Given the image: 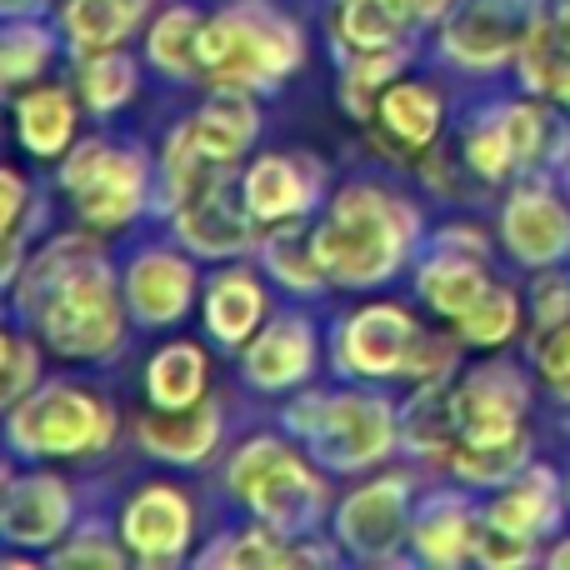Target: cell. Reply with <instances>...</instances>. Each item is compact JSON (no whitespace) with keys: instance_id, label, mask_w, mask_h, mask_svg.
<instances>
[{"instance_id":"obj_39","label":"cell","mask_w":570,"mask_h":570,"mask_svg":"<svg viewBox=\"0 0 570 570\" xmlns=\"http://www.w3.org/2000/svg\"><path fill=\"white\" fill-rule=\"evenodd\" d=\"M50 56H56V36L40 26V16L10 20L6 26V86L10 90L30 86V80L50 66Z\"/></svg>"},{"instance_id":"obj_47","label":"cell","mask_w":570,"mask_h":570,"mask_svg":"<svg viewBox=\"0 0 570 570\" xmlns=\"http://www.w3.org/2000/svg\"><path fill=\"white\" fill-rule=\"evenodd\" d=\"M546 566H556V570H570V535H566V541H556L551 551H546Z\"/></svg>"},{"instance_id":"obj_4","label":"cell","mask_w":570,"mask_h":570,"mask_svg":"<svg viewBox=\"0 0 570 570\" xmlns=\"http://www.w3.org/2000/svg\"><path fill=\"white\" fill-rule=\"evenodd\" d=\"M230 501H240L256 521L285 535H315V521L331 505L325 475L281 435H250L226 465Z\"/></svg>"},{"instance_id":"obj_22","label":"cell","mask_w":570,"mask_h":570,"mask_svg":"<svg viewBox=\"0 0 570 570\" xmlns=\"http://www.w3.org/2000/svg\"><path fill=\"white\" fill-rule=\"evenodd\" d=\"M561 481H556V471H546V465H525L515 481L501 485V495H495L491 505H485V515L491 521H501L505 531L515 535H531V541H541V535H551L556 525H561Z\"/></svg>"},{"instance_id":"obj_26","label":"cell","mask_w":570,"mask_h":570,"mask_svg":"<svg viewBox=\"0 0 570 570\" xmlns=\"http://www.w3.org/2000/svg\"><path fill=\"white\" fill-rule=\"evenodd\" d=\"M375 120H381L385 136H391L401 150H425L441 140L445 106L431 86H421V80H391V86L381 90Z\"/></svg>"},{"instance_id":"obj_33","label":"cell","mask_w":570,"mask_h":570,"mask_svg":"<svg viewBox=\"0 0 570 570\" xmlns=\"http://www.w3.org/2000/svg\"><path fill=\"white\" fill-rule=\"evenodd\" d=\"M421 20L415 0H335V36L345 50H385L405 36V26Z\"/></svg>"},{"instance_id":"obj_45","label":"cell","mask_w":570,"mask_h":570,"mask_svg":"<svg viewBox=\"0 0 570 570\" xmlns=\"http://www.w3.org/2000/svg\"><path fill=\"white\" fill-rule=\"evenodd\" d=\"M531 321H535V331H551V325L570 321V276H561L556 266L535 271V281H531Z\"/></svg>"},{"instance_id":"obj_29","label":"cell","mask_w":570,"mask_h":570,"mask_svg":"<svg viewBox=\"0 0 570 570\" xmlns=\"http://www.w3.org/2000/svg\"><path fill=\"white\" fill-rule=\"evenodd\" d=\"M16 130L30 156L50 160L76 146V100L60 86H36L16 100Z\"/></svg>"},{"instance_id":"obj_27","label":"cell","mask_w":570,"mask_h":570,"mask_svg":"<svg viewBox=\"0 0 570 570\" xmlns=\"http://www.w3.org/2000/svg\"><path fill=\"white\" fill-rule=\"evenodd\" d=\"M495 116H501L505 140H511L515 176L535 166H561V160H570V130L546 106H535V100H505V106H495Z\"/></svg>"},{"instance_id":"obj_46","label":"cell","mask_w":570,"mask_h":570,"mask_svg":"<svg viewBox=\"0 0 570 570\" xmlns=\"http://www.w3.org/2000/svg\"><path fill=\"white\" fill-rule=\"evenodd\" d=\"M6 6V20H30V16H46L50 0H0Z\"/></svg>"},{"instance_id":"obj_44","label":"cell","mask_w":570,"mask_h":570,"mask_svg":"<svg viewBox=\"0 0 570 570\" xmlns=\"http://www.w3.org/2000/svg\"><path fill=\"white\" fill-rule=\"evenodd\" d=\"M535 371L556 391V401L570 405V321L535 335Z\"/></svg>"},{"instance_id":"obj_48","label":"cell","mask_w":570,"mask_h":570,"mask_svg":"<svg viewBox=\"0 0 570 570\" xmlns=\"http://www.w3.org/2000/svg\"><path fill=\"white\" fill-rule=\"evenodd\" d=\"M566 501H570V475H566Z\"/></svg>"},{"instance_id":"obj_30","label":"cell","mask_w":570,"mask_h":570,"mask_svg":"<svg viewBox=\"0 0 570 570\" xmlns=\"http://www.w3.org/2000/svg\"><path fill=\"white\" fill-rule=\"evenodd\" d=\"M401 441L415 455L451 465V451L461 445V421H455V391H441V381H425L401 411Z\"/></svg>"},{"instance_id":"obj_25","label":"cell","mask_w":570,"mask_h":570,"mask_svg":"<svg viewBox=\"0 0 570 570\" xmlns=\"http://www.w3.org/2000/svg\"><path fill=\"white\" fill-rule=\"evenodd\" d=\"M210 385V355L196 341H170L146 361V395L160 411H186L206 401Z\"/></svg>"},{"instance_id":"obj_16","label":"cell","mask_w":570,"mask_h":570,"mask_svg":"<svg viewBox=\"0 0 570 570\" xmlns=\"http://www.w3.org/2000/svg\"><path fill=\"white\" fill-rule=\"evenodd\" d=\"M120 291L140 325H176L196 305V261L176 246H146L126 266Z\"/></svg>"},{"instance_id":"obj_3","label":"cell","mask_w":570,"mask_h":570,"mask_svg":"<svg viewBox=\"0 0 570 570\" xmlns=\"http://www.w3.org/2000/svg\"><path fill=\"white\" fill-rule=\"evenodd\" d=\"M301 50L305 40L291 16L266 0H236L200 26V76L210 86L261 96L301 66Z\"/></svg>"},{"instance_id":"obj_38","label":"cell","mask_w":570,"mask_h":570,"mask_svg":"<svg viewBox=\"0 0 570 570\" xmlns=\"http://www.w3.org/2000/svg\"><path fill=\"white\" fill-rule=\"evenodd\" d=\"M405 66V50L401 46H385V50H355V60L345 66L341 76V100L351 116L371 120L375 106H381V90L391 86L395 76H401Z\"/></svg>"},{"instance_id":"obj_32","label":"cell","mask_w":570,"mask_h":570,"mask_svg":"<svg viewBox=\"0 0 570 570\" xmlns=\"http://www.w3.org/2000/svg\"><path fill=\"white\" fill-rule=\"evenodd\" d=\"M146 16V0H66L60 30L76 46V56L90 50H116Z\"/></svg>"},{"instance_id":"obj_20","label":"cell","mask_w":570,"mask_h":570,"mask_svg":"<svg viewBox=\"0 0 570 570\" xmlns=\"http://www.w3.org/2000/svg\"><path fill=\"white\" fill-rule=\"evenodd\" d=\"M515 66H521L525 90L561 100L570 110V0H551V10L531 16Z\"/></svg>"},{"instance_id":"obj_5","label":"cell","mask_w":570,"mask_h":570,"mask_svg":"<svg viewBox=\"0 0 570 570\" xmlns=\"http://www.w3.org/2000/svg\"><path fill=\"white\" fill-rule=\"evenodd\" d=\"M285 425L331 471H371L401 441V411L371 391H311L285 411Z\"/></svg>"},{"instance_id":"obj_2","label":"cell","mask_w":570,"mask_h":570,"mask_svg":"<svg viewBox=\"0 0 570 570\" xmlns=\"http://www.w3.org/2000/svg\"><path fill=\"white\" fill-rule=\"evenodd\" d=\"M415 236H421V216L411 200L391 196L381 186H345L315 220V250L325 261L331 285H371L391 281L405 266Z\"/></svg>"},{"instance_id":"obj_37","label":"cell","mask_w":570,"mask_h":570,"mask_svg":"<svg viewBox=\"0 0 570 570\" xmlns=\"http://www.w3.org/2000/svg\"><path fill=\"white\" fill-rule=\"evenodd\" d=\"M80 100H86L96 116H110V110L130 106V96H136V66H130L126 50H90V56H80Z\"/></svg>"},{"instance_id":"obj_6","label":"cell","mask_w":570,"mask_h":570,"mask_svg":"<svg viewBox=\"0 0 570 570\" xmlns=\"http://www.w3.org/2000/svg\"><path fill=\"white\" fill-rule=\"evenodd\" d=\"M10 451L30 461H60V455H96L116 441V411L70 381L36 385L26 401L6 415Z\"/></svg>"},{"instance_id":"obj_43","label":"cell","mask_w":570,"mask_h":570,"mask_svg":"<svg viewBox=\"0 0 570 570\" xmlns=\"http://www.w3.org/2000/svg\"><path fill=\"white\" fill-rule=\"evenodd\" d=\"M40 385V345L20 331H6V411Z\"/></svg>"},{"instance_id":"obj_21","label":"cell","mask_w":570,"mask_h":570,"mask_svg":"<svg viewBox=\"0 0 570 570\" xmlns=\"http://www.w3.org/2000/svg\"><path fill=\"white\" fill-rule=\"evenodd\" d=\"M491 285L495 281L485 276L481 250H471V246L455 250V246H445V240L421 261V271H415V291H421V301L431 305L435 315H445V321H461Z\"/></svg>"},{"instance_id":"obj_18","label":"cell","mask_w":570,"mask_h":570,"mask_svg":"<svg viewBox=\"0 0 570 570\" xmlns=\"http://www.w3.org/2000/svg\"><path fill=\"white\" fill-rule=\"evenodd\" d=\"M315 365V331L301 315H276L261 335L246 341V381L256 391H291L311 381Z\"/></svg>"},{"instance_id":"obj_42","label":"cell","mask_w":570,"mask_h":570,"mask_svg":"<svg viewBox=\"0 0 570 570\" xmlns=\"http://www.w3.org/2000/svg\"><path fill=\"white\" fill-rule=\"evenodd\" d=\"M126 556H130V546H116V535H106L100 525H86V531H76V541H66V546H56L50 551V561L56 566H76V570H86V566H96V570H120L126 566Z\"/></svg>"},{"instance_id":"obj_8","label":"cell","mask_w":570,"mask_h":570,"mask_svg":"<svg viewBox=\"0 0 570 570\" xmlns=\"http://www.w3.org/2000/svg\"><path fill=\"white\" fill-rule=\"evenodd\" d=\"M525 30V0H455L441 16V56L461 70H501L521 56Z\"/></svg>"},{"instance_id":"obj_14","label":"cell","mask_w":570,"mask_h":570,"mask_svg":"<svg viewBox=\"0 0 570 570\" xmlns=\"http://www.w3.org/2000/svg\"><path fill=\"white\" fill-rule=\"evenodd\" d=\"M76 495L60 475H6V501H0V535L16 551H56L70 531Z\"/></svg>"},{"instance_id":"obj_23","label":"cell","mask_w":570,"mask_h":570,"mask_svg":"<svg viewBox=\"0 0 570 570\" xmlns=\"http://www.w3.org/2000/svg\"><path fill=\"white\" fill-rule=\"evenodd\" d=\"M266 321V285L256 271L230 266L206 285V331L220 345H246Z\"/></svg>"},{"instance_id":"obj_13","label":"cell","mask_w":570,"mask_h":570,"mask_svg":"<svg viewBox=\"0 0 570 570\" xmlns=\"http://www.w3.org/2000/svg\"><path fill=\"white\" fill-rule=\"evenodd\" d=\"M190 525H196V505L186 501V491L150 481L120 511V541L140 566H176L190 546Z\"/></svg>"},{"instance_id":"obj_36","label":"cell","mask_w":570,"mask_h":570,"mask_svg":"<svg viewBox=\"0 0 570 570\" xmlns=\"http://www.w3.org/2000/svg\"><path fill=\"white\" fill-rule=\"evenodd\" d=\"M521 321H525L521 295H515L511 285H491V291H485L481 301H475L471 311L461 315V321H455V331H461L465 345L501 351L505 341H515V335H521Z\"/></svg>"},{"instance_id":"obj_35","label":"cell","mask_w":570,"mask_h":570,"mask_svg":"<svg viewBox=\"0 0 570 570\" xmlns=\"http://www.w3.org/2000/svg\"><path fill=\"white\" fill-rule=\"evenodd\" d=\"M525 465H531V441H525V431L511 435V441H461L451 451V471L461 475L465 485H481V491H501Z\"/></svg>"},{"instance_id":"obj_15","label":"cell","mask_w":570,"mask_h":570,"mask_svg":"<svg viewBox=\"0 0 570 570\" xmlns=\"http://www.w3.org/2000/svg\"><path fill=\"white\" fill-rule=\"evenodd\" d=\"M501 240H505V250L531 271H546V266H556V261H566L570 256L566 200L556 196L551 186H541V180L515 186L501 210Z\"/></svg>"},{"instance_id":"obj_17","label":"cell","mask_w":570,"mask_h":570,"mask_svg":"<svg viewBox=\"0 0 570 570\" xmlns=\"http://www.w3.org/2000/svg\"><path fill=\"white\" fill-rule=\"evenodd\" d=\"M321 196V166H305L295 156H256L250 170L240 176V200L256 216V226H285L311 210Z\"/></svg>"},{"instance_id":"obj_41","label":"cell","mask_w":570,"mask_h":570,"mask_svg":"<svg viewBox=\"0 0 570 570\" xmlns=\"http://www.w3.org/2000/svg\"><path fill=\"white\" fill-rule=\"evenodd\" d=\"M475 561L491 566V570L531 566L535 561V541H531V535L505 531L501 521H491V515L481 511V521H475Z\"/></svg>"},{"instance_id":"obj_28","label":"cell","mask_w":570,"mask_h":570,"mask_svg":"<svg viewBox=\"0 0 570 570\" xmlns=\"http://www.w3.org/2000/svg\"><path fill=\"white\" fill-rule=\"evenodd\" d=\"M305 535H285L276 525L256 521L246 531H230L210 546L200 561L206 566H236V570H261V566H301V561H331L321 546H301Z\"/></svg>"},{"instance_id":"obj_11","label":"cell","mask_w":570,"mask_h":570,"mask_svg":"<svg viewBox=\"0 0 570 570\" xmlns=\"http://www.w3.org/2000/svg\"><path fill=\"white\" fill-rule=\"evenodd\" d=\"M170 226H176V240L196 261H240L256 246V216L246 210V200L240 206L230 200L226 180L180 196L170 206Z\"/></svg>"},{"instance_id":"obj_10","label":"cell","mask_w":570,"mask_h":570,"mask_svg":"<svg viewBox=\"0 0 570 570\" xmlns=\"http://www.w3.org/2000/svg\"><path fill=\"white\" fill-rule=\"evenodd\" d=\"M411 481L405 475H375L361 491L335 505V541L361 561H385L411 535Z\"/></svg>"},{"instance_id":"obj_1","label":"cell","mask_w":570,"mask_h":570,"mask_svg":"<svg viewBox=\"0 0 570 570\" xmlns=\"http://www.w3.org/2000/svg\"><path fill=\"white\" fill-rule=\"evenodd\" d=\"M16 305L66 361H106L126 341V291H116V271L86 236L36 250L26 281H16Z\"/></svg>"},{"instance_id":"obj_12","label":"cell","mask_w":570,"mask_h":570,"mask_svg":"<svg viewBox=\"0 0 570 570\" xmlns=\"http://www.w3.org/2000/svg\"><path fill=\"white\" fill-rule=\"evenodd\" d=\"M525 411H531V385L515 365L485 361L455 385V421H461V441H511L525 431Z\"/></svg>"},{"instance_id":"obj_34","label":"cell","mask_w":570,"mask_h":570,"mask_svg":"<svg viewBox=\"0 0 570 570\" xmlns=\"http://www.w3.org/2000/svg\"><path fill=\"white\" fill-rule=\"evenodd\" d=\"M200 26L206 16L190 6H170L156 16L146 36V50H150V66L170 80H196L200 76Z\"/></svg>"},{"instance_id":"obj_40","label":"cell","mask_w":570,"mask_h":570,"mask_svg":"<svg viewBox=\"0 0 570 570\" xmlns=\"http://www.w3.org/2000/svg\"><path fill=\"white\" fill-rule=\"evenodd\" d=\"M461 156H465V170H471V176H481V180H505V176H515L511 140H505V126H501V116H495V110H491L485 120H475L471 130H465Z\"/></svg>"},{"instance_id":"obj_19","label":"cell","mask_w":570,"mask_h":570,"mask_svg":"<svg viewBox=\"0 0 570 570\" xmlns=\"http://www.w3.org/2000/svg\"><path fill=\"white\" fill-rule=\"evenodd\" d=\"M136 441L146 455L170 465H200L210 461V451L220 445V411L210 401L186 405V411H160L150 405L136 421Z\"/></svg>"},{"instance_id":"obj_24","label":"cell","mask_w":570,"mask_h":570,"mask_svg":"<svg viewBox=\"0 0 570 570\" xmlns=\"http://www.w3.org/2000/svg\"><path fill=\"white\" fill-rule=\"evenodd\" d=\"M475 521L465 495H435L411 525V546L421 561L431 566H461L475 556Z\"/></svg>"},{"instance_id":"obj_31","label":"cell","mask_w":570,"mask_h":570,"mask_svg":"<svg viewBox=\"0 0 570 570\" xmlns=\"http://www.w3.org/2000/svg\"><path fill=\"white\" fill-rule=\"evenodd\" d=\"M261 261H266V271L276 276V285L295 295H321L331 276H325V261L321 250H315V226H305L301 220H285V226H271L266 246H261Z\"/></svg>"},{"instance_id":"obj_7","label":"cell","mask_w":570,"mask_h":570,"mask_svg":"<svg viewBox=\"0 0 570 570\" xmlns=\"http://www.w3.org/2000/svg\"><path fill=\"white\" fill-rule=\"evenodd\" d=\"M60 190L80 206V220L96 230H120L146 210L150 196V166L140 150L110 146V140L90 136L66 150L60 166Z\"/></svg>"},{"instance_id":"obj_9","label":"cell","mask_w":570,"mask_h":570,"mask_svg":"<svg viewBox=\"0 0 570 570\" xmlns=\"http://www.w3.org/2000/svg\"><path fill=\"white\" fill-rule=\"evenodd\" d=\"M421 325L411 321L405 305L371 301L351 311L335 331V371L361 375V381H391L411 371V355L421 345Z\"/></svg>"}]
</instances>
